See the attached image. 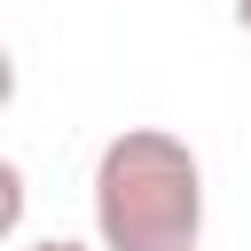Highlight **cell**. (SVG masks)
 <instances>
[{"mask_svg": "<svg viewBox=\"0 0 251 251\" xmlns=\"http://www.w3.org/2000/svg\"><path fill=\"white\" fill-rule=\"evenodd\" d=\"M24 212H31V188H24V165H16V157H0V243H16Z\"/></svg>", "mask_w": 251, "mask_h": 251, "instance_id": "2", "label": "cell"}, {"mask_svg": "<svg viewBox=\"0 0 251 251\" xmlns=\"http://www.w3.org/2000/svg\"><path fill=\"white\" fill-rule=\"evenodd\" d=\"M235 31H243V39H251V0H235Z\"/></svg>", "mask_w": 251, "mask_h": 251, "instance_id": "5", "label": "cell"}, {"mask_svg": "<svg viewBox=\"0 0 251 251\" xmlns=\"http://www.w3.org/2000/svg\"><path fill=\"white\" fill-rule=\"evenodd\" d=\"M24 251H86V243H63V235H47V243H24Z\"/></svg>", "mask_w": 251, "mask_h": 251, "instance_id": "4", "label": "cell"}, {"mask_svg": "<svg viewBox=\"0 0 251 251\" xmlns=\"http://www.w3.org/2000/svg\"><path fill=\"white\" fill-rule=\"evenodd\" d=\"M94 243L102 251H196L204 165L173 126H126L94 157Z\"/></svg>", "mask_w": 251, "mask_h": 251, "instance_id": "1", "label": "cell"}, {"mask_svg": "<svg viewBox=\"0 0 251 251\" xmlns=\"http://www.w3.org/2000/svg\"><path fill=\"white\" fill-rule=\"evenodd\" d=\"M8 102H16V55L0 47V110H8Z\"/></svg>", "mask_w": 251, "mask_h": 251, "instance_id": "3", "label": "cell"}]
</instances>
